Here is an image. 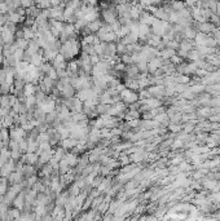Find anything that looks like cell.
<instances>
[{
	"mask_svg": "<svg viewBox=\"0 0 220 221\" xmlns=\"http://www.w3.org/2000/svg\"><path fill=\"white\" fill-rule=\"evenodd\" d=\"M78 142H79V140L69 136V137L62 138L61 140V146L64 147V149H73V147H75L78 145Z\"/></svg>",
	"mask_w": 220,
	"mask_h": 221,
	"instance_id": "3",
	"label": "cell"
},
{
	"mask_svg": "<svg viewBox=\"0 0 220 221\" xmlns=\"http://www.w3.org/2000/svg\"><path fill=\"white\" fill-rule=\"evenodd\" d=\"M104 18H105L106 22H107V23H110V25L116 21L115 14H114L113 12H110V11H105V12H104Z\"/></svg>",
	"mask_w": 220,
	"mask_h": 221,
	"instance_id": "10",
	"label": "cell"
},
{
	"mask_svg": "<svg viewBox=\"0 0 220 221\" xmlns=\"http://www.w3.org/2000/svg\"><path fill=\"white\" fill-rule=\"evenodd\" d=\"M9 96H11L9 93L0 96V106H11L9 105Z\"/></svg>",
	"mask_w": 220,
	"mask_h": 221,
	"instance_id": "13",
	"label": "cell"
},
{
	"mask_svg": "<svg viewBox=\"0 0 220 221\" xmlns=\"http://www.w3.org/2000/svg\"><path fill=\"white\" fill-rule=\"evenodd\" d=\"M0 177H2V173H0Z\"/></svg>",
	"mask_w": 220,
	"mask_h": 221,
	"instance_id": "20",
	"label": "cell"
},
{
	"mask_svg": "<svg viewBox=\"0 0 220 221\" xmlns=\"http://www.w3.org/2000/svg\"><path fill=\"white\" fill-rule=\"evenodd\" d=\"M120 98L127 103H133L135 101H137V94L135 92H131L129 89H123L120 93Z\"/></svg>",
	"mask_w": 220,
	"mask_h": 221,
	"instance_id": "2",
	"label": "cell"
},
{
	"mask_svg": "<svg viewBox=\"0 0 220 221\" xmlns=\"http://www.w3.org/2000/svg\"><path fill=\"white\" fill-rule=\"evenodd\" d=\"M64 159L69 163V166H70V167H75L76 164H78V162H79V158H78V155H76L75 153H73V151L65 154Z\"/></svg>",
	"mask_w": 220,
	"mask_h": 221,
	"instance_id": "4",
	"label": "cell"
},
{
	"mask_svg": "<svg viewBox=\"0 0 220 221\" xmlns=\"http://www.w3.org/2000/svg\"><path fill=\"white\" fill-rule=\"evenodd\" d=\"M34 3H35V0H21V7L25 8V9H27L29 7L34 5Z\"/></svg>",
	"mask_w": 220,
	"mask_h": 221,
	"instance_id": "15",
	"label": "cell"
},
{
	"mask_svg": "<svg viewBox=\"0 0 220 221\" xmlns=\"http://www.w3.org/2000/svg\"><path fill=\"white\" fill-rule=\"evenodd\" d=\"M136 118H139V112H137V111H133V110L129 111L128 114L126 115V119H127V120H132V119H136Z\"/></svg>",
	"mask_w": 220,
	"mask_h": 221,
	"instance_id": "16",
	"label": "cell"
},
{
	"mask_svg": "<svg viewBox=\"0 0 220 221\" xmlns=\"http://www.w3.org/2000/svg\"><path fill=\"white\" fill-rule=\"evenodd\" d=\"M101 22L98 20H95V21H91V22H88L87 23V29H88V31H91V32H97L98 30H100V27H101Z\"/></svg>",
	"mask_w": 220,
	"mask_h": 221,
	"instance_id": "7",
	"label": "cell"
},
{
	"mask_svg": "<svg viewBox=\"0 0 220 221\" xmlns=\"http://www.w3.org/2000/svg\"><path fill=\"white\" fill-rule=\"evenodd\" d=\"M35 3H36V7L40 8V9H48L51 5L49 0H35Z\"/></svg>",
	"mask_w": 220,
	"mask_h": 221,
	"instance_id": "12",
	"label": "cell"
},
{
	"mask_svg": "<svg viewBox=\"0 0 220 221\" xmlns=\"http://www.w3.org/2000/svg\"><path fill=\"white\" fill-rule=\"evenodd\" d=\"M124 49H126V48H124V43H122V44H118V47H116V51H118V52H123Z\"/></svg>",
	"mask_w": 220,
	"mask_h": 221,
	"instance_id": "18",
	"label": "cell"
},
{
	"mask_svg": "<svg viewBox=\"0 0 220 221\" xmlns=\"http://www.w3.org/2000/svg\"><path fill=\"white\" fill-rule=\"evenodd\" d=\"M22 180H23V175L21 171H13L9 175V177H8V181L11 184H20Z\"/></svg>",
	"mask_w": 220,
	"mask_h": 221,
	"instance_id": "5",
	"label": "cell"
},
{
	"mask_svg": "<svg viewBox=\"0 0 220 221\" xmlns=\"http://www.w3.org/2000/svg\"><path fill=\"white\" fill-rule=\"evenodd\" d=\"M13 56H14V58H16L17 62H18V61H22V60H23V56H25V49H22V48H17L14 52H13Z\"/></svg>",
	"mask_w": 220,
	"mask_h": 221,
	"instance_id": "11",
	"label": "cell"
},
{
	"mask_svg": "<svg viewBox=\"0 0 220 221\" xmlns=\"http://www.w3.org/2000/svg\"><path fill=\"white\" fill-rule=\"evenodd\" d=\"M98 35V39H100L101 41H105V43H110L115 40L116 38V34L114 31H107V32H102V34H97Z\"/></svg>",
	"mask_w": 220,
	"mask_h": 221,
	"instance_id": "6",
	"label": "cell"
},
{
	"mask_svg": "<svg viewBox=\"0 0 220 221\" xmlns=\"http://www.w3.org/2000/svg\"><path fill=\"white\" fill-rule=\"evenodd\" d=\"M14 45L17 47V48H22V49H27L29 47V40L25 38H20V39H16L14 41Z\"/></svg>",
	"mask_w": 220,
	"mask_h": 221,
	"instance_id": "8",
	"label": "cell"
},
{
	"mask_svg": "<svg viewBox=\"0 0 220 221\" xmlns=\"http://www.w3.org/2000/svg\"><path fill=\"white\" fill-rule=\"evenodd\" d=\"M49 2H51V5L57 7V5H60V3H61V0H49Z\"/></svg>",
	"mask_w": 220,
	"mask_h": 221,
	"instance_id": "17",
	"label": "cell"
},
{
	"mask_svg": "<svg viewBox=\"0 0 220 221\" xmlns=\"http://www.w3.org/2000/svg\"><path fill=\"white\" fill-rule=\"evenodd\" d=\"M75 31H76L75 26H74V25H71V23H69V25H65V26H64V30H62L61 32L66 34V35H69V36H71V38H73V35L75 34Z\"/></svg>",
	"mask_w": 220,
	"mask_h": 221,
	"instance_id": "9",
	"label": "cell"
},
{
	"mask_svg": "<svg viewBox=\"0 0 220 221\" xmlns=\"http://www.w3.org/2000/svg\"><path fill=\"white\" fill-rule=\"evenodd\" d=\"M3 61H4V56L0 54V63H3Z\"/></svg>",
	"mask_w": 220,
	"mask_h": 221,
	"instance_id": "19",
	"label": "cell"
},
{
	"mask_svg": "<svg viewBox=\"0 0 220 221\" xmlns=\"http://www.w3.org/2000/svg\"><path fill=\"white\" fill-rule=\"evenodd\" d=\"M60 53L64 56L65 60H71L74 56L79 53V41L74 38H70L67 41H65L62 44Z\"/></svg>",
	"mask_w": 220,
	"mask_h": 221,
	"instance_id": "1",
	"label": "cell"
},
{
	"mask_svg": "<svg viewBox=\"0 0 220 221\" xmlns=\"http://www.w3.org/2000/svg\"><path fill=\"white\" fill-rule=\"evenodd\" d=\"M47 75H48L51 79H53V80H57L58 79V74H57V70H56V69L52 66V69L51 70L48 71V74H47Z\"/></svg>",
	"mask_w": 220,
	"mask_h": 221,
	"instance_id": "14",
	"label": "cell"
}]
</instances>
